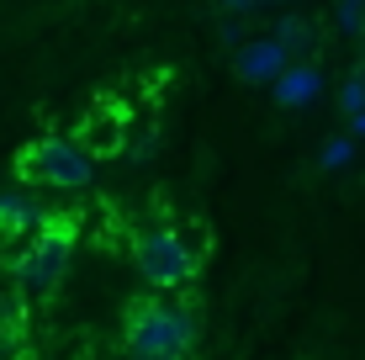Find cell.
I'll return each mask as SVG.
<instances>
[{
  "instance_id": "9",
  "label": "cell",
  "mask_w": 365,
  "mask_h": 360,
  "mask_svg": "<svg viewBox=\"0 0 365 360\" xmlns=\"http://www.w3.org/2000/svg\"><path fill=\"white\" fill-rule=\"evenodd\" d=\"M275 43L286 48V58H292V64H302V58L318 53V32H312L307 16H281V27H275Z\"/></svg>"
},
{
  "instance_id": "7",
  "label": "cell",
  "mask_w": 365,
  "mask_h": 360,
  "mask_svg": "<svg viewBox=\"0 0 365 360\" xmlns=\"http://www.w3.org/2000/svg\"><path fill=\"white\" fill-rule=\"evenodd\" d=\"M292 69V58H286V48L275 43V37H259V43H244L238 48V74L244 80H281V74Z\"/></svg>"
},
{
  "instance_id": "2",
  "label": "cell",
  "mask_w": 365,
  "mask_h": 360,
  "mask_svg": "<svg viewBox=\"0 0 365 360\" xmlns=\"http://www.w3.org/2000/svg\"><path fill=\"white\" fill-rule=\"evenodd\" d=\"M69 250H74V217H48L43 228L21 244V254H16L11 270H16V287H21L27 302H43V297L64 281Z\"/></svg>"
},
{
  "instance_id": "5",
  "label": "cell",
  "mask_w": 365,
  "mask_h": 360,
  "mask_svg": "<svg viewBox=\"0 0 365 360\" xmlns=\"http://www.w3.org/2000/svg\"><path fill=\"white\" fill-rule=\"evenodd\" d=\"M122 143H128V122H122L117 106H96L91 117L80 122V148H85L91 159H101V154H122Z\"/></svg>"
},
{
  "instance_id": "10",
  "label": "cell",
  "mask_w": 365,
  "mask_h": 360,
  "mask_svg": "<svg viewBox=\"0 0 365 360\" xmlns=\"http://www.w3.org/2000/svg\"><path fill=\"white\" fill-rule=\"evenodd\" d=\"M349 159H355V138H349V133H334V138H323V154H318L323 170H344Z\"/></svg>"
},
{
  "instance_id": "4",
  "label": "cell",
  "mask_w": 365,
  "mask_h": 360,
  "mask_svg": "<svg viewBox=\"0 0 365 360\" xmlns=\"http://www.w3.org/2000/svg\"><path fill=\"white\" fill-rule=\"evenodd\" d=\"M16 170L27 185H48V191H64V196L85 191L96 180V159L80 148V138H37L21 148Z\"/></svg>"
},
{
  "instance_id": "8",
  "label": "cell",
  "mask_w": 365,
  "mask_h": 360,
  "mask_svg": "<svg viewBox=\"0 0 365 360\" xmlns=\"http://www.w3.org/2000/svg\"><path fill=\"white\" fill-rule=\"evenodd\" d=\"M323 96V74H318V64H292L275 80V101L281 106H312Z\"/></svg>"
},
{
  "instance_id": "11",
  "label": "cell",
  "mask_w": 365,
  "mask_h": 360,
  "mask_svg": "<svg viewBox=\"0 0 365 360\" xmlns=\"http://www.w3.org/2000/svg\"><path fill=\"white\" fill-rule=\"evenodd\" d=\"M334 27L344 37H360L365 32V0H339L334 6Z\"/></svg>"
},
{
  "instance_id": "1",
  "label": "cell",
  "mask_w": 365,
  "mask_h": 360,
  "mask_svg": "<svg viewBox=\"0 0 365 360\" xmlns=\"http://www.w3.org/2000/svg\"><path fill=\"white\" fill-rule=\"evenodd\" d=\"M196 350V318L191 307L165 297H138L122 318V355L128 360H191Z\"/></svg>"
},
{
  "instance_id": "13",
  "label": "cell",
  "mask_w": 365,
  "mask_h": 360,
  "mask_svg": "<svg viewBox=\"0 0 365 360\" xmlns=\"http://www.w3.org/2000/svg\"><path fill=\"white\" fill-rule=\"evenodd\" d=\"M255 6H265V0H222V11H228V16H244V11H255Z\"/></svg>"
},
{
  "instance_id": "12",
  "label": "cell",
  "mask_w": 365,
  "mask_h": 360,
  "mask_svg": "<svg viewBox=\"0 0 365 360\" xmlns=\"http://www.w3.org/2000/svg\"><path fill=\"white\" fill-rule=\"evenodd\" d=\"M339 111H344V117H360L365 111V69H355L344 85H339Z\"/></svg>"
},
{
  "instance_id": "6",
  "label": "cell",
  "mask_w": 365,
  "mask_h": 360,
  "mask_svg": "<svg viewBox=\"0 0 365 360\" xmlns=\"http://www.w3.org/2000/svg\"><path fill=\"white\" fill-rule=\"evenodd\" d=\"M43 222H48V212L32 202L27 191H0V239H21L27 244Z\"/></svg>"
},
{
  "instance_id": "3",
  "label": "cell",
  "mask_w": 365,
  "mask_h": 360,
  "mask_svg": "<svg viewBox=\"0 0 365 360\" xmlns=\"http://www.w3.org/2000/svg\"><path fill=\"white\" fill-rule=\"evenodd\" d=\"M133 265H138V276H143V287L154 297H170V292L196 281V250L185 244L180 228H165V222L143 228L133 239Z\"/></svg>"
}]
</instances>
